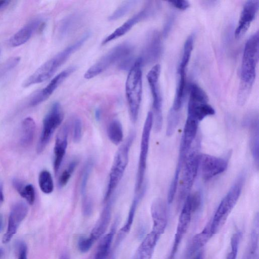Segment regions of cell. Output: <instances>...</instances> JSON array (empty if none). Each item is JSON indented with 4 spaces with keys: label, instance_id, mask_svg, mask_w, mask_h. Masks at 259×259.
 <instances>
[{
    "label": "cell",
    "instance_id": "4dcf8cb0",
    "mask_svg": "<svg viewBox=\"0 0 259 259\" xmlns=\"http://www.w3.org/2000/svg\"><path fill=\"white\" fill-rule=\"evenodd\" d=\"M107 135L110 141L115 145H118L122 141V126L118 119H114L110 121L107 128Z\"/></svg>",
    "mask_w": 259,
    "mask_h": 259
},
{
    "label": "cell",
    "instance_id": "4316f807",
    "mask_svg": "<svg viewBox=\"0 0 259 259\" xmlns=\"http://www.w3.org/2000/svg\"><path fill=\"white\" fill-rule=\"evenodd\" d=\"M36 124L33 119L27 117L23 119L21 124V134L20 139L21 145L29 147L33 142L35 133Z\"/></svg>",
    "mask_w": 259,
    "mask_h": 259
},
{
    "label": "cell",
    "instance_id": "1f68e13d",
    "mask_svg": "<svg viewBox=\"0 0 259 259\" xmlns=\"http://www.w3.org/2000/svg\"><path fill=\"white\" fill-rule=\"evenodd\" d=\"M194 36L191 34L186 40L183 49V53L181 58L178 71H186L193 50Z\"/></svg>",
    "mask_w": 259,
    "mask_h": 259
},
{
    "label": "cell",
    "instance_id": "ba28073f",
    "mask_svg": "<svg viewBox=\"0 0 259 259\" xmlns=\"http://www.w3.org/2000/svg\"><path fill=\"white\" fill-rule=\"evenodd\" d=\"M208 97L198 85L192 83L190 88L187 117L198 122L205 117L215 114L213 108L208 104Z\"/></svg>",
    "mask_w": 259,
    "mask_h": 259
},
{
    "label": "cell",
    "instance_id": "f6af8a7d",
    "mask_svg": "<svg viewBox=\"0 0 259 259\" xmlns=\"http://www.w3.org/2000/svg\"><path fill=\"white\" fill-rule=\"evenodd\" d=\"M122 60H123L121 62L119 67L120 69L125 70H127L128 69L130 70L136 61H134L132 57L130 56V55Z\"/></svg>",
    "mask_w": 259,
    "mask_h": 259
},
{
    "label": "cell",
    "instance_id": "ab89813d",
    "mask_svg": "<svg viewBox=\"0 0 259 259\" xmlns=\"http://www.w3.org/2000/svg\"><path fill=\"white\" fill-rule=\"evenodd\" d=\"M19 194L30 205L34 203L35 198L34 188L32 185H25Z\"/></svg>",
    "mask_w": 259,
    "mask_h": 259
},
{
    "label": "cell",
    "instance_id": "cb8c5ba5",
    "mask_svg": "<svg viewBox=\"0 0 259 259\" xmlns=\"http://www.w3.org/2000/svg\"><path fill=\"white\" fill-rule=\"evenodd\" d=\"M114 199L111 198L107 201L101 215L93 229L90 237L94 241L101 237L106 231L111 220L112 207Z\"/></svg>",
    "mask_w": 259,
    "mask_h": 259
},
{
    "label": "cell",
    "instance_id": "ee69618b",
    "mask_svg": "<svg viewBox=\"0 0 259 259\" xmlns=\"http://www.w3.org/2000/svg\"><path fill=\"white\" fill-rule=\"evenodd\" d=\"M168 2L174 7L181 10H185L190 7V3L187 1L177 0Z\"/></svg>",
    "mask_w": 259,
    "mask_h": 259
},
{
    "label": "cell",
    "instance_id": "9a60e30c",
    "mask_svg": "<svg viewBox=\"0 0 259 259\" xmlns=\"http://www.w3.org/2000/svg\"><path fill=\"white\" fill-rule=\"evenodd\" d=\"M75 70V67H69L57 74L46 87L33 95L29 102L30 106H35L47 100L63 81Z\"/></svg>",
    "mask_w": 259,
    "mask_h": 259
},
{
    "label": "cell",
    "instance_id": "11a10c76",
    "mask_svg": "<svg viewBox=\"0 0 259 259\" xmlns=\"http://www.w3.org/2000/svg\"><path fill=\"white\" fill-rule=\"evenodd\" d=\"M60 259H68L67 256L65 255H62V256L60 257Z\"/></svg>",
    "mask_w": 259,
    "mask_h": 259
},
{
    "label": "cell",
    "instance_id": "83f0119b",
    "mask_svg": "<svg viewBox=\"0 0 259 259\" xmlns=\"http://www.w3.org/2000/svg\"><path fill=\"white\" fill-rule=\"evenodd\" d=\"M159 39L155 33L150 34L146 41L143 52L140 58L142 63L154 60L157 56Z\"/></svg>",
    "mask_w": 259,
    "mask_h": 259
},
{
    "label": "cell",
    "instance_id": "7402d4cb",
    "mask_svg": "<svg viewBox=\"0 0 259 259\" xmlns=\"http://www.w3.org/2000/svg\"><path fill=\"white\" fill-rule=\"evenodd\" d=\"M83 20V15L78 12L65 16L59 22L58 25V36L60 38H63L69 36L80 27Z\"/></svg>",
    "mask_w": 259,
    "mask_h": 259
},
{
    "label": "cell",
    "instance_id": "277c9868",
    "mask_svg": "<svg viewBox=\"0 0 259 259\" xmlns=\"http://www.w3.org/2000/svg\"><path fill=\"white\" fill-rule=\"evenodd\" d=\"M244 176L243 174L239 175L220 203L209 224L210 231L212 235L222 229L236 204L244 183Z\"/></svg>",
    "mask_w": 259,
    "mask_h": 259
},
{
    "label": "cell",
    "instance_id": "44dd1931",
    "mask_svg": "<svg viewBox=\"0 0 259 259\" xmlns=\"http://www.w3.org/2000/svg\"><path fill=\"white\" fill-rule=\"evenodd\" d=\"M243 125L249 129L250 133L249 145L252 157L257 164L258 163V116L255 112L248 114L244 118Z\"/></svg>",
    "mask_w": 259,
    "mask_h": 259
},
{
    "label": "cell",
    "instance_id": "8fae6325",
    "mask_svg": "<svg viewBox=\"0 0 259 259\" xmlns=\"http://www.w3.org/2000/svg\"><path fill=\"white\" fill-rule=\"evenodd\" d=\"M160 70V66L157 64L155 65L147 74V79L152 96L154 111L153 125L156 132H159L161 130L162 125V101L158 87Z\"/></svg>",
    "mask_w": 259,
    "mask_h": 259
},
{
    "label": "cell",
    "instance_id": "f907efd6",
    "mask_svg": "<svg viewBox=\"0 0 259 259\" xmlns=\"http://www.w3.org/2000/svg\"><path fill=\"white\" fill-rule=\"evenodd\" d=\"M95 116L97 120H99L101 117V111L100 109H96L95 112Z\"/></svg>",
    "mask_w": 259,
    "mask_h": 259
},
{
    "label": "cell",
    "instance_id": "8992f818",
    "mask_svg": "<svg viewBox=\"0 0 259 259\" xmlns=\"http://www.w3.org/2000/svg\"><path fill=\"white\" fill-rule=\"evenodd\" d=\"M200 154L196 148L190 149L184 160L182 175L178 184L177 202L179 207L184 202L193 185L199 169Z\"/></svg>",
    "mask_w": 259,
    "mask_h": 259
},
{
    "label": "cell",
    "instance_id": "db71d44e",
    "mask_svg": "<svg viewBox=\"0 0 259 259\" xmlns=\"http://www.w3.org/2000/svg\"><path fill=\"white\" fill-rule=\"evenodd\" d=\"M4 254V250L2 248H0V258L3 256Z\"/></svg>",
    "mask_w": 259,
    "mask_h": 259
},
{
    "label": "cell",
    "instance_id": "8d00e7d4",
    "mask_svg": "<svg viewBox=\"0 0 259 259\" xmlns=\"http://www.w3.org/2000/svg\"><path fill=\"white\" fill-rule=\"evenodd\" d=\"M179 112L175 111L171 109L167 117V124L166 131V134L167 136H171L175 132L179 124Z\"/></svg>",
    "mask_w": 259,
    "mask_h": 259
},
{
    "label": "cell",
    "instance_id": "f35d334b",
    "mask_svg": "<svg viewBox=\"0 0 259 259\" xmlns=\"http://www.w3.org/2000/svg\"><path fill=\"white\" fill-rule=\"evenodd\" d=\"M72 137L74 143L79 142L82 138V124L81 120L78 117H74L72 120Z\"/></svg>",
    "mask_w": 259,
    "mask_h": 259
},
{
    "label": "cell",
    "instance_id": "52a82bcc",
    "mask_svg": "<svg viewBox=\"0 0 259 259\" xmlns=\"http://www.w3.org/2000/svg\"><path fill=\"white\" fill-rule=\"evenodd\" d=\"M133 50L132 45L128 42L117 45L88 69L84 75V78L91 79L97 76L115 62L129 56Z\"/></svg>",
    "mask_w": 259,
    "mask_h": 259
},
{
    "label": "cell",
    "instance_id": "d4e9b609",
    "mask_svg": "<svg viewBox=\"0 0 259 259\" xmlns=\"http://www.w3.org/2000/svg\"><path fill=\"white\" fill-rule=\"evenodd\" d=\"M160 236L151 231L143 240L133 259H151Z\"/></svg>",
    "mask_w": 259,
    "mask_h": 259
},
{
    "label": "cell",
    "instance_id": "603a6c76",
    "mask_svg": "<svg viewBox=\"0 0 259 259\" xmlns=\"http://www.w3.org/2000/svg\"><path fill=\"white\" fill-rule=\"evenodd\" d=\"M198 122L187 117L181 141L179 154L186 156L191 149L197 133Z\"/></svg>",
    "mask_w": 259,
    "mask_h": 259
},
{
    "label": "cell",
    "instance_id": "4fadbf2b",
    "mask_svg": "<svg viewBox=\"0 0 259 259\" xmlns=\"http://www.w3.org/2000/svg\"><path fill=\"white\" fill-rule=\"evenodd\" d=\"M226 159L203 154H200L199 162L202 178L208 181L224 172L227 168Z\"/></svg>",
    "mask_w": 259,
    "mask_h": 259
},
{
    "label": "cell",
    "instance_id": "816d5d0a",
    "mask_svg": "<svg viewBox=\"0 0 259 259\" xmlns=\"http://www.w3.org/2000/svg\"><path fill=\"white\" fill-rule=\"evenodd\" d=\"M4 229V220L2 214H0V233L3 232Z\"/></svg>",
    "mask_w": 259,
    "mask_h": 259
},
{
    "label": "cell",
    "instance_id": "484cf974",
    "mask_svg": "<svg viewBox=\"0 0 259 259\" xmlns=\"http://www.w3.org/2000/svg\"><path fill=\"white\" fill-rule=\"evenodd\" d=\"M146 189V187L145 186H143L142 188H141L139 191L140 192H139L134 198L129 210L126 221L124 225L120 230L119 233L116 239V245L119 243V242L123 239L125 235L130 231L133 223L138 206L144 196Z\"/></svg>",
    "mask_w": 259,
    "mask_h": 259
},
{
    "label": "cell",
    "instance_id": "ffe728a7",
    "mask_svg": "<svg viewBox=\"0 0 259 259\" xmlns=\"http://www.w3.org/2000/svg\"><path fill=\"white\" fill-rule=\"evenodd\" d=\"M69 125L68 122L64 123L60 128L56 137L53 162L54 170L56 175L59 170L66 153L68 145Z\"/></svg>",
    "mask_w": 259,
    "mask_h": 259
},
{
    "label": "cell",
    "instance_id": "681fc988",
    "mask_svg": "<svg viewBox=\"0 0 259 259\" xmlns=\"http://www.w3.org/2000/svg\"><path fill=\"white\" fill-rule=\"evenodd\" d=\"M191 259H203V252L202 250L198 252Z\"/></svg>",
    "mask_w": 259,
    "mask_h": 259
},
{
    "label": "cell",
    "instance_id": "9f6ffc18",
    "mask_svg": "<svg viewBox=\"0 0 259 259\" xmlns=\"http://www.w3.org/2000/svg\"><path fill=\"white\" fill-rule=\"evenodd\" d=\"M0 54H1V49H0Z\"/></svg>",
    "mask_w": 259,
    "mask_h": 259
},
{
    "label": "cell",
    "instance_id": "e575fe53",
    "mask_svg": "<svg viewBox=\"0 0 259 259\" xmlns=\"http://www.w3.org/2000/svg\"><path fill=\"white\" fill-rule=\"evenodd\" d=\"M39 186L45 194H50L54 190V183L51 173L47 170H42L38 177Z\"/></svg>",
    "mask_w": 259,
    "mask_h": 259
},
{
    "label": "cell",
    "instance_id": "f1b7e54d",
    "mask_svg": "<svg viewBox=\"0 0 259 259\" xmlns=\"http://www.w3.org/2000/svg\"><path fill=\"white\" fill-rule=\"evenodd\" d=\"M116 223L117 221H115L110 232L105 235L101 240L98 246L95 259H106L113 252L111 249V246L115 233Z\"/></svg>",
    "mask_w": 259,
    "mask_h": 259
},
{
    "label": "cell",
    "instance_id": "7a4b0ae2",
    "mask_svg": "<svg viewBox=\"0 0 259 259\" xmlns=\"http://www.w3.org/2000/svg\"><path fill=\"white\" fill-rule=\"evenodd\" d=\"M90 35V32H86L73 44L45 62L24 81L23 87H28L49 79L70 56L83 45Z\"/></svg>",
    "mask_w": 259,
    "mask_h": 259
},
{
    "label": "cell",
    "instance_id": "5bb4252c",
    "mask_svg": "<svg viewBox=\"0 0 259 259\" xmlns=\"http://www.w3.org/2000/svg\"><path fill=\"white\" fill-rule=\"evenodd\" d=\"M154 7L152 2H149L140 12L133 16L106 36L102 40V45H105L128 32L135 25L152 15L154 13Z\"/></svg>",
    "mask_w": 259,
    "mask_h": 259
},
{
    "label": "cell",
    "instance_id": "3957f363",
    "mask_svg": "<svg viewBox=\"0 0 259 259\" xmlns=\"http://www.w3.org/2000/svg\"><path fill=\"white\" fill-rule=\"evenodd\" d=\"M141 58L137 59L130 69L125 82V95L133 122L138 117L142 95V67Z\"/></svg>",
    "mask_w": 259,
    "mask_h": 259
},
{
    "label": "cell",
    "instance_id": "7dc6e473",
    "mask_svg": "<svg viewBox=\"0 0 259 259\" xmlns=\"http://www.w3.org/2000/svg\"><path fill=\"white\" fill-rule=\"evenodd\" d=\"M12 185L15 190L20 193L25 186L24 183L20 179L15 178L12 180Z\"/></svg>",
    "mask_w": 259,
    "mask_h": 259
},
{
    "label": "cell",
    "instance_id": "d6a6232c",
    "mask_svg": "<svg viewBox=\"0 0 259 259\" xmlns=\"http://www.w3.org/2000/svg\"><path fill=\"white\" fill-rule=\"evenodd\" d=\"M94 161L90 158L85 162L81 175L80 190L82 197L87 195V187L90 175L93 168Z\"/></svg>",
    "mask_w": 259,
    "mask_h": 259
},
{
    "label": "cell",
    "instance_id": "2e32d148",
    "mask_svg": "<svg viewBox=\"0 0 259 259\" xmlns=\"http://www.w3.org/2000/svg\"><path fill=\"white\" fill-rule=\"evenodd\" d=\"M28 211V206L24 202H18L13 206L9 217L8 229L2 238L3 243H8L11 240Z\"/></svg>",
    "mask_w": 259,
    "mask_h": 259
},
{
    "label": "cell",
    "instance_id": "7bdbcfd3",
    "mask_svg": "<svg viewBox=\"0 0 259 259\" xmlns=\"http://www.w3.org/2000/svg\"><path fill=\"white\" fill-rule=\"evenodd\" d=\"M82 212L85 217L90 216L93 210V202L91 198L88 195L82 197Z\"/></svg>",
    "mask_w": 259,
    "mask_h": 259
},
{
    "label": "cell",
    "instance_id": "74e56055",
    "mask_svg": "<svg viewBox=\"0 0 259 259\" xmlns=\"http://www.w3.org/2000/svg\"><path fill=\"white\" fill-rule=\"evenodd\" d=\"M241 235L240 232H237L232 235L231 239V250L227 254L226 259H236Z\"/></svg>",
    "mask_w": 259,
    "mask_h": 259
},
{
    "label": "cell",
    "instance_id": "bcb514c9",
    "mask_svg": "<svg viewBox=\"0 0 259 259\" xmlns=\"http://www.w3.org/2000/svg\"><path fill=\"white\" fill-rule=\"evenodd\" d=\"M18 259H27V246L24 242H19L18 244Z\"/></svg>",
    "mask_w": 259,
    "mask_h": 259
},
{
    "label": "cell",
    "instance_id": "60d3db41",
    "mask_svg": "<svg viewBox=\"0 0 259 259\" xmlns=\"http://www.w3.org/2000/svg\"><path fill=\"white\" fill-rule=\"evenodd\" d=\"M20 61L19 57H14L6 61L0 68V75H3L16 67Z\"/></svg>",
    "mask_w": 259,
    "mask_h": 259
},
{
    "label": "cell",
    "instance_id": "9c48e42d",
    "mask_svg": "<svg viewBox=\"0 0 259 259\" xmlns=\"http://www.w3.org/2000/svg\"><path fill=\"white\" fill-rule=\"evenodd\" d=\"M63 116L60 104L54 102L43 119L42 128L36 148L37 153H41L45 150L54 132L62 123Z\"/></svg>",
    "mask_w": 259,
    "mask_h": 259
},
{
    "label": "cell",
    "instance_id": "7c38bea8",
    "mask_svg": "<svg viewBox=\"0 0 259 259\" xmlns=\"http://www.w3.org/2000/svg\"><path fill=\"white\" fill-rule=\"evenodd\" d=\"M192 213L190 198L188 195L184 202L179 216L174 243L167 259H175L181 242L189 228Z\"/></svg>",
    "mask_w": 259,
    "mask_h": 259
},
{
    "label": "cell",
    "instance_id": "30bf717a",
    "mask_svg": "<svg viewBox=\"0 0 259 259\" xmlns=\"http://www.w3.org/2000/svg\"><path fill=\"white\" fill-rule=\"evenodd\" d=\"M153 112H148L144 124L140 145V151L137 173L135 191L139 192L143 186L146 168L151 131L153 126Z\"/></svg>",
    "mask_w": 259,
    "mask_h": 259
},
{
    "label": "cell",
    "instance_id": "e0dca14e",
    "mask_svg": "<svg viewBox=\"0 0 259 259\" xmlns=\"http://www.w3.org/2000/svg\"><path fill=\"white\" fill-rule=\"evenodd\" d=\"M258 9V0H249L246 2L235 31V36L236 38H241L246 32L251 23L255 18Z\"/></svg>",
    "mask_w": 259,
    "mask_h": 259
},
{
    "label": "cell",
    "instance_id": "5b68a950",
    "mask_svg": "<svg viewBox=\"0 0 259 259\" xmlns=\"http://www.w3.org/2000/svg\"><path fill=\"white\" fill-rule=\"evenodd\" d=\"M135 137V133L131 132L115 153L110 171L108 186L104 198L105 202L111 198L123 177L128 164L130 151Z\"/></svg>",
    "mask_w": 259,
    "mask_h": 259
},
{
    "label": "cell",
    "instance_id": "b9f144b4",
    "mask_svg": "<svg viewBox=\"0 0 259 259\" xmlns=\"http://www.w3.org/2000/svg\"><path fill=\"white\" fill-rule=\"evenodd\" d=\"M94 242L90 236L89 237L82 236L79 238L77 242L78 249L81 252H87L92 247Z\"/></svg>",
    "mask_w": 259,
    "mask_h": 259
},
{
    "label": "cell",
    "instance_id": "836d02e7",
    "mask_svg": "<svg viewBox=\"0 0 259 259\" xmlns=\"http://www.w3.org/2000/svg\"><path fill=\"white\" fill-rule=\"evenodd\" d=\"M138 1L130 0L123 2L108 17L109 21H114L124 17L131 11Z\"/></svg>",
    "mask_w": 259,
    "mask_h": 259
},
{
    "label": "cell",
    "instance_id": "d590c367",
    "mask_svg": "<svg viewBox=\"0 0 259 259\" xmlns=\"http://www.w3.org/2000/svg\"><path fill=\"white\" fill-rule=\"evenodd\" d=\"M78 163V159L77 158H74L70 161L59 178L58 186L59 187L62 188L67 185Z\"/></svg>",
    "mask_w": 259,
    "mask_h": 259
},
{
    "label": "cell",
    "instance_id": "f5cc1de1",
    "mask_svg": "<svg viewBox=\"0 0 259 259\" xmlns=\"http://www.w3.org/2000/svg\"><path fill=\"white\" fill-rule=\"evenodd\" d=\"M9 3V1H0V9L8 5Z\"/></svg>",
    "mask_w": 259,
    "mask_h": 259
},
{
    "label": "cell",
    "instance_id": "d6986e66",
    "mask_svg": "<svg viewBox=\"0 0 259 259\" xmlns=\"http://www.w3.org/2000/svg\"><path fill=\"white\" fill-rule=\"evenodd\" d=\"M151 214L153 221L152 231L160 236L165 230L168 219L167 206L163 199L157 198L153 202Z\"/></svg>",
    "mask_w": 259,
    "mask_h": 259
},
{
    "label": "cell",
    "instance_id": "6da1fadb",
    "mask_svg": "<svg viewBox=\"0 0 259 259\" xmlns=\"http://www.w3.org/2000/svg\"><path fill=\"white\" fill-rule=\"evenodd\" d=\"M258 58L259 34L257 31L247 39L243 50L237 95V102L240 105L246 103L250 94L256 76Z\"/></svg>",
    "mask_w": 259,
    "mask_h": 259
},
{
    "label": "cell",
    "instance_id": "c3c4849f",
    "mask_svg": "<svg viewBox=\"0 0 259 259\" xmlns=\"http://www.w3.org/2000/svg\"><path fill=\"white\" fill-rule=\"evenodd\" d=\"M4 200V195L3 192V184L0 183V206L2 204Z\"/></svg>",
    "mask_w": 259,
    "mask_h": 259
},
{
    "label": "cell",
    "instance_id": "f546056e",
    "mask_svg": "<svg viewBox=\"0 0 259 259\" xmlns=\"http://www.w3.org/2000/svg\"><path fill=\"white\" fill-rule=\"evenodd\" d=\"M212 236L209 224L200 233L196 234L192 238L188 251V256H193L207 243Z\"/></svg>",
    "mask_w": 259,
    "mask_h": 259
},
{
    "label": "cell",
    "instance_id": "ac0fdd59",
    "mask_svg": "<svg viewBox=\"0 0 259 259\" xmlns=\"http://www.w3.org/2000/svg\"><path fill=\"white\" fill-rule=\"evenodd\" d=\"M44 20L40 17L33 19L16 32L8 41L11 47H17L26 42L33 34L44 27Z\"/></svg>",
    "mask_w": 259,
    "mask_h": 259
}]
</instances>
